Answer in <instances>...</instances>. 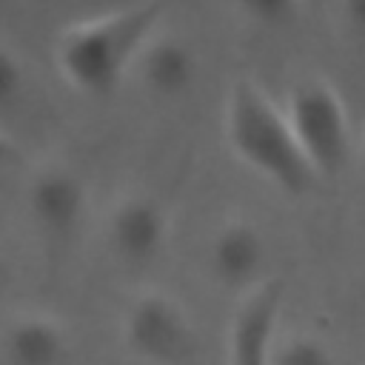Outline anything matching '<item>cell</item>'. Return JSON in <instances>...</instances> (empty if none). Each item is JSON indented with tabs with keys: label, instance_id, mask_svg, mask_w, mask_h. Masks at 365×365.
I'll return each instance as SVG.
<instances>
[{
	"label": "cell",
	"instance_id": "1",
	"mask_svg": "<svg viewBox=\"0 0 365 365\" xmlns=\"http://www.w3.org/2000/svg\"><path fill=\"white\" fill-rule=\"evenodd\" d=\"M168 0H140L66 26L54 46L60 74L88 97H108L137 60Z\"/></svg>",
	"mask_w": 365,
	"mask_h": 365
},
{
	"label": "cell",
	"instance_id": "2",
	"mask_svg": "<svg viewBox=\"0 0 365 365\" xmlns=\"http://www.w3.org/2000/svg\"><path fill=\"white\" fill-rule=\"evenodd\" d=\"M225 140L234 157L285 194H308L317 182L288 117L251 80H237L225 100Z\"/></svg>",
	"mask_w": 365,
	"mask_h": 365
},
{
	"label": "cell",
	"instance_id": "3",
	"mask_svg": "<svg viewBox=\"0 0 365 365\" xmlns=\"http://www.w3.org/2000/svg\"><path fill=\"white\" fill-rule=\"evenodd\" d=\"M288 125L302 157L319 177H336L348 160V111L336 88L322 77H305L288 94Z\"/></svg>",
	"mask_w": 365,
	"mask_h": 365
},
{
	"label": "cell",
	"instance_id": "4",
	"mask_svg": "<svg viewBox=\"0 0 365 365\" xmlns=\"http://www.w3.org/2000/svg\"><path fill=\"white\" fill-rule=\"evenodd\" d=\"M123 339L131 354L154 365H191L197 359V334L188 314L168 294H140L125 311Z\"/></svg>",
	"mask_w": 365,
	"mask_h": 365
},
{
	"label": "cell",
	"instance_id": "5",
	"mask_svg": "<svg viewBox=\"0 0 365 365\" xmlns=\"http://www.w3.org/2000/svg\"><path fill=\"white\" fill-rule=\"evenodd\" d=\"M285 302V282L279 277L262 279L237 305L228 334L231 365H271L277 319Z\"/></svg>",
	"mask_w": 365,
	"mask_h": 365
},
{
	"label": "cell",
	"instance_id": "6",
	"mask_svg": "<svg viewBox=\"0 0 365 365\" xmlns=\"http://www.w3.org/2000/svg\"><path fill=\"white\" fill-rule=\"evenodd\" d=\"M86 182L66 165H46L29 182V211L48 237H68L86 214Z\"/></svg>",
	"mask_w": 365,
	"mask_h": 365
},
{
	"label": "cell",
	"instance_id": "7",
	"mask_svg": "<svg viewBox=\"0 0 365 365\" xmlns=\"http://www.w3.org/2000/svg\"><path fill=\"white\" fill-rule=\"evenodd\" d=\"M165 234V211L154 197L145 194L123 197L108 217V242L117 251V257L131 265L151 262L163 251Z\"/></svg>",
	"mask_w": 365,
	"mask_h": 365
},
{
	"label": "cell",
	"instance_id": "8",
	"mask_svg": "<svg viewBox=\"0 0 365 365\" xmlns=\"http://www.w3.org/2000/svg\"><path fill=\"white\" fill-rule=\"evenodd\" d=\"M265 265V242L251 222H225L208 245L211 274L231 288L248 285Z\"/></svg>",
	"mask_w": 365,
	"mask_h": 365
},
{
	"label": "cell",
	"instance_id": "9",
	"mask_svg": "<svg viewBox=\"0 0 365 365\" xmlns=\"http://www.w3.org/2000/svg\"><path fill=\"white\" fill-rule=\"evenodd\" d=\"M66 354V328L48 314H20L3 331V356L9 365H63Z\"/></svg>",
	"mask_w": 365,
	"mask_h": 365
},
{
	"label": "cell",
	"instance_id": "10",
	"mask_svg": "<svg viewBox=\"0 0 365 365\" xmlns=\"http://www.w3.org/2000/svg\"><path fill=\"white\" fill-rule=\"evenodd\" d=\"M137 68L143 83L163 97H177L191 88L197 74V60L191 48L171 34L148 37V43L137 54Z\"/></svg>",
	"mask_w": 365,
	"mask_h": 365
},
{
	"label": "cell",
	"instance_id": "11",
	"mask_svg": "<svg viewBox=\"0 0 365 365\" xmlns=\"http://www.w3.org/2000/svg\"><path fill=\"white\" fill-rule=\"evenodd\" d=\"M271 365H334L328 345L311 334H297L274 345Z\"/></svg>",
	"mask_w": 365,
	"mask_h": 365
},
{
	"label": "cell",
	"instance_id": "12",
	"mask_svg": "<svg viewBox=\"0 0 365 365\" xmlns=\"http://www.w3.org/2000/svg\"><path fill=\"white\" fill-rule=\"evenodd\" d=\"M237 6L262 26H282L297 14L299 0H237Z\"/></svg>",
	"mask_w": 365,
	"mask_h": 365
},
{
	"label": "cell",
	"instance_id": "13",
	"mask_svg": "<svg viewBox=\"0 0 365 365\" xmlns=\"http://www.w3.org/2000/svg\"><path fill=\"white\" fill-rule=\"evenodd\" d=\"M20 86H23V66L17 54L0 43V103L14 100Z\"/></svg>",
	"mask_w": 365,
	"mask_h": 365
},
{
	"label": "cell",
	"instance_id": "14",
	"mask_svg": "<svg viewBox=\"0 0 365 365\" xmlns=\"http://www.w3.org/2000/svg\"><path fill=\"white\" fill-rule=\"evenodd\" d=\"M342 17L356 34L365 37V0H342Z\"/></svg>",
	"mask_w": 365,
	"mask_h": 365
},
{
	"label": "cell",
	"instance_id": "15",
	"mask_svg": "<svg viewBox=\"0 0 365 365\" xmlns=\"http://www.w3.org/2000/svg\"><path fill=\"white\" fill-rule=\"evenodd\" d=\"M11 154H14V145H11V140L0 131V163H3V160H9Z\"/></svg>",
	"mask_w": 365,
	"mask_h": 365
},
{
	"label": "cell",
	"instance_id": "16",
	"mask_svg": "<svg viewBox=\"0 0 365 365\" xmlns=\"http://www.w3.org/2000/svg\"><path fill=\"white\" fill-rule=\"evenodd\" d=\"M0 277H3V259H0Z\"/></svg>",
	"mask_w": 365,
	"mask_h": 365
},
{
	"label": "cell",
	"instance_id": "17",
	"mask_svg": "<svg viewBox=\"0 0 365 365\" xmlns=\"http://www.w3.org/2000/svg\"><path fill=\"white\" fill-rule=\"evenodd\" d=\"M362 145H365V140H362Z\"/></svg>",
	"mask_w": 365,
	"mask_h": 365
}]
</instances>
